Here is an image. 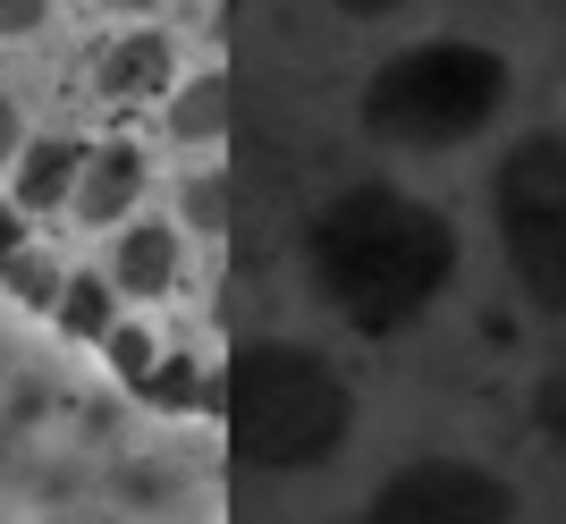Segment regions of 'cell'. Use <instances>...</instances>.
<instances>
[{
    "mask_svg": "<svg viewBox=\"0 0 566 524\" xmlns=\"http://www.w3.org/2000/svg\"><path fill=\"white\" fill-rule=\"evenodd\" d=\"M313 287L347 313L355 331L398 338L406 322H423L457 280V229L431 212L423 195L398 187H338L305 229Z\"/></svg>",
    "mask_w": 566,
    "mask_h": 524,
    "instance_id": "6da1fadb",
    "label": "cell"
},
{
    "mask_svg": "<svg viewBox=\"0 0 566 524\" xmlns=\"http://www.w3.org/2000/svg\"><path fill=\"white\" fill-rule=\"evenodd\" d=\"M220 415H229V449L254 474H313L355 431L347 373L322 347H296V338L245 347L229 364V381H220Z\"/></svg>",
    "mask_w": 566,
    "mask_h": 524,
    "instance_id": "7a4b0ae2",
    "label": "cell"
},
{
    "mask_svg": "<svg viewBox=\"0 0 566 524\" xmlns=\"http://www.w3.org/2000/svg\"><path fill=\"white\" fill-rule=\"evenodd\" d=\"M516 76L491 43H415L398 60H380L373 85H364V127L398 153H449V144H473L482 127L507 111Z\"/></svg>",
    "mask_w": 566,
    "mask_h": 524,
    "instance_id": "3957f363",
    "label": "cell"
},
{
    "mask_svg": "<svg viewBox=\"0 0 566 524\" xmlns=\"http://www.w3.org/2000/svg\"><path fill=\"white\" fill-rule=\"evenodd\" d=\"M491 229L542 313H566V136H524L491 169Z\"/></svg>",
    "mask_w": 566,
    "mask_h": 524,
    "instance_id": "277c9868",
    "label": "cell"
},
{
    "mask_svg": "<svg viewBox=\"0 0 566 524\" xmlns=\"http://www.w3.org/2000/svg\"><path fill=\"white\" fill-rule=\"evenodd\" d=\"M364 524H524V500L473 457H415L373 491Z\"/></svg>",
    "mask_w": 566,
    "mask_h": 524,
    "instance_id": "5b68a950",
    "label": "cell"
},
{
    "mask_svg": "<svg viewBox=\"0 0 566 524\" xmlns=\"http://www.w3.org/2000/svg\"><path fill=\"white\" fill-rule=\"evenodd\" d=\"M144 195V153L136 144H85V169H76L69 187V212L85 220V229H118V220L136 212Z\"/></svg>",
    "mask_w": 566,
    "mask_h": 524,
    "instance_id": "8992f818",
    "label": "cell"
},
{
    "mask_svg": "<svg viewBox=\"0 0 566 524\" xmlns=\"http://www.w3.org/2000/svg\"><path fill=\"white\" fill-rule=\"evenodd\" d=\"M178 271H187V238H178L169 220H136V229L118 238V254H111V287L118 296H169Z\"/></svg>",
    "mask_w": 566,
    "mask_h": 524,
    "instance_id": "52a82bcc",
    "label": "cell"
},
{
    "mask_svg": "<svg viewBox=\"0 0 566 524\" xmlns=\"http://www.w3.org/2000/svg\"><path fill=\"white\" fill-rule=\"evenodd\" d=\"M102 102H136V94H169L178 85V51H169V34H127V43L102 51L94 69Z\"/></svg>",
    "mask_w": 566,
    "mask_h": 524,
    "instance_id": "ba28073f",
    "label": "cell"
},
{
    "mask_svg": "<svg viewBox=\"0 0 566 524\" xmlns=\"http://www.w3.org/2000/svg\"><path fill=\"white\" fill-rule=\"evenodd\" d=\"M76 169H85V144H76V136L18 144V212H69Z\"/></svg>",
    "mask_w": 566,
    "mask_h": 524,
    "instance_id": "9c48e42d",
    "label": "cell"
},
{
    "mask_svg": "<svg viewBox=\"0 0 566 524\" xmlns=\"http://www.w3.org/2000/svg\"><path fill=\"white\" fill-rule=\"evenodd\" d=\"M60 331L69 338H111L118 331V287L102 280V271H76V280H60Z\"/></svg>",
    "mask_w": 566,
    "mask_h": 524,
    "instance_id": "30bf717a",
    "label": "cell"
},
{
    "mask_svg": "<svg viewBox=\"0 0 566 524\" xmlns=\"http://www.w3.org/2000/svg\"><path fill=\"white\" fill-rule=\"evenodd\" d=\"M220 127H229V76H195V85L169 94V136L203 144V136H220Z\"/></svg>",
    "mask_w": 566,
    "mask_h": 524,
    "instance_id": "8fae6325",
    "label": "cell"
},
{
    "mask_svg": "<svg viewBox=\"0 0 566 524\" xmlns=\"http://www.w3.org/2000/svg\"><path fill=\"white\" fill-rule=\"evenodd\" d=\"M533 423H542L549 440H558V449H566V338H558V347H549L542 381H533Z\"/></svg>",
    "mask_w": 566,
    "mask_h": 524,
    "instance_id": "7c38bea8",
    "label": "cell"
},
{
    "mask_svg": "<svg viewBox=\"0 0 566 524\" xmlns=\"http://www.w3.org/2000/svg\"><path fill=\"white\" fill-rule=\"evenodd\" d=\"M0 271H9V287H18V296H34V305H51V296H60V271H51L43 254H0Z\"/></svg>",
    "mask_w": 566,
    "mask_h": 524,
    "instance_id": "4fadbf2b",
    "label": "cell"
},
{
    "mask_svg": "<svg viewBox=\"0 0 566 524\" xmlns=\"http://www.w3.org/2000/svg\"><path fill=\"white\" fill-rule=\"evenodd\" d=\"M51 18V0H0V34H34Z\"/></svg>",
    "mask_w": 566,
    "mask_h": 524,
    "instance_id": "5bb4252c",
    "label": "cell"
},
{
    "mask_svg": "<svg viewBox=\"0 0 566 524\" xmlns=\"http://www.w3.org/2000/svg\"><path fill=\"white\" fill-rule=\"evenodd\" d=\"M220 187H229V178H195L187 187V212L203 220V229H220Z\"/></svg>",
    "mask_w": 566,
    "mask_h": 524,
    "instance_id": "9a60e30c",
    "label": "cell"
},
{
    "mask_svg": "<svg viewBox=\"0 0 566 524\" xmlns=\"http://www.w3.org/2000/svg\"><path fill=\"white\" fill-rule=\"evenodd\" d=\"M18 144H25V127H18V102H9V94H0V169H9V161H18Z\"/></svg>",
    "mask_w": 566,
    "mask_h": 524,
    "instance_id": "2e32d148",
    "label": "cell"
},
{
    "mask_svg": "<svg viewBox=\"0 0 566 524\" xmlns=\"http://www.w3.org/2000/svg\"><path fill=\"white\" fill-rule=\"evenodd\" d=\"M338 9H347V18H398L406 0H338Z\"/></svg>",
    "mask_w": 566,
    "mask_h": 524,
    "instance_id": "e0dca14e",
    "label": "cell"
},
{
    "mask_svg": "<svg viewBox=\"0 0 566 524\" xmlns=\"http://www.w3.org/2000/svg\"><path fill=\"white\" fill-rule=\"evenodd\" d=\"M18 245H25V229H18V212L0 203V254H18Z\"/></svg>",
    "mask_w": 566,
    "mask_h": 524,
    "instance_id": "ac0fdd59",
    "label": "cell"
},
{
    "mask_svg": "<svg viewBox=\"0 0 566 524\" xmlns=\"http://www.w3.org/2000/svg\"><path fill=\"white\" fill-rule=\"evenodd\" d=\"M111 9H127V18H136V9H153V0H111Z\"/></svg>",
    "mask_w": 566,
    "mask_h": 524,
    "instance_id": "d6986e66",
    "label": "cell"
}]
</instances>
